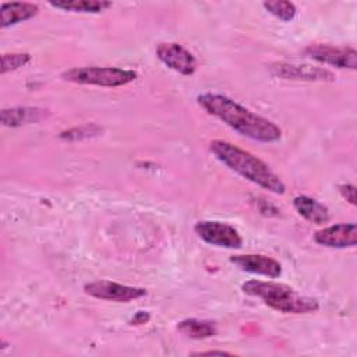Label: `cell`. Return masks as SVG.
Returning <instances> with one entry per match:
<instances>
[{
  "mask_svg": "<svg viewBox=\"0 0 357 357\" xmlns=\"http://www.w3.org/2000/svg\"><path fill=\"white\" fill-rule=\"evenodd\" d=\"M198 105L240 135L258 142H276L282 138V128L272 120L257 114L229 96L204 92L197 96Z\"/></svg>",
  "mask_w": 357,
  "mask_h": 357,
  "instance_id": "cell-1",
  "label": "cell"
},
{
  "mask_svg": "<svg viewBox=\"0 0 357 357\" xmlns=\"http://www.w3.org/2000/svg\"><path fill=\"white\" fill-rule=\"evenodd\" d=\"M209 151L219 162L240 174L243 178L273 194H284V183L264 160L251 152L223 139H212L209 142Z\"/></svg>",
  "mask_w": 357,
  "mask_h": 357,
  "instance_id": "cell-2",
  "label": "cell"
},
{
  "mask_svg": "<svg viewBox=\"0 0 357 357\" xmlns=\"http://www.w3.org/2000/svg\"><path fill=\"white\" fill-rule=\"evenodd\" d=\"M241 290L248 296L261 298L265 305L278 312L311 314L319 310L317 298L303 296L293 287L283 283L271 280H247L241 284Z\"/></svg>",
  "mask_w": 357,
  "mask_h": 357,
  "instance_id": "cell-3",
  "label": "cell"
},
{
  "mask_svg": "<svg viewBox=\"0 0 357 357\" xmlns=\"http://www.w3.org/2000/svg\"><path fill=\"white\" fill-rule=\"evenodd\" d=\"M61 78L68 82L96 86H124L137 79V73L119 67H73L61 73Z\"/></svg>",
  "mask_w": 357,
  "mask_h": 357,
  "instance_id": "cell-4",
  "label": "cell"
},
{
  "mask_svg": "<svg viewBox=\"0 0 357 357\" xmlns=\"http://www.w3.org/2000/svg\"><path fill=\"white\" fill-rule=\"evenodd\" d=\"M304 54L321 64L332 66L336 68H357V52L354 47L314 43L304 49Z\"/></svg>",
  "mask_w": 357,
  "mask_h": 357,
  "instance_id": "cell-5",
  "label": "cell"
},
{
  "mask_svg": "<svg viewBox=\"0 0 357 357\" xmlns=\"http://www.w3.org/2000/svg\"><path fill=\"white\" fill-rule=\"evenodd\" d=\"M195 234L205 243L223 248H240L243 238L237 229L219 220H199L194 226Z\"/></svg>",
  "mask_w": 357,
  "mask_h": 357,
  "instance_id": "cell-6",
  "label": "cell"
},
{
  "mask_svg": "<svg viewBox=\"0 0 357 357\" xmlns=\"http://www.w3.org/2000/svg\"><path fill=\"white\" fill-rule=\"evenodd\" d=\"M84 291L93 298L114 303H130L146 296V290L144 287L121 284L112 280L89 282L84 286Z\"/></svg>",
  "mask_w": 357,
  "mask_h": 357,
  "instance_id": "cell-7",
  "label": "cell"
},
{
  "mask_svg": "<svg viewBox=\"0 0 357 357\" xmlns=\"http://www.w3.org/2000/svg\"><path fill=\"white\" fill-rule=\"evenodd\" d=\"M156 57L170 70L181 74V75H192L197 70V59L195 56L176 42H162L158 43L155 49Z\"/></svg>",
  "mask_w": 357,
  "mask_h": 357,
  "instance_id": "cell-8",
  "label": "cell"
},
{
  "mask_svg": "<svg viewBox=\"0 0 357 357\" xmlns=\"http://www.w3.org/2000/svg\"><path fill=\"white\" fill-rule=\"evenodd\" d=\"M314 240L329 248H351L357 244V226L356 223L332 225L317 230Z\"/></svg>",
  "mask_w": 357,
  "mask_h": 357,
  "instance_id": "cell-9",
  "label": "cell"
},
{
  "mask_svg": "<svg viewBox=\"0 0 357 357\" xmlns=\"http://www.w3.org/2000/svg\"><path fill=\"white\" fill-rule=\"evenodd\" d=\"M230 262L244 272L261 275L266 278H279L282 275V265L272 257L264 254H236L231 255Z\"/></svg>",
  "mask_w": 357,
  "mask_h": 357,
  "instance_id": "cell-10",
  "label": "cell"
},
{
  "mask_svg": "<svg viewBox=\"0 0 357 357\" xmlns=\"http://www.w3.org/2000/svg\"><path fill=\"white\" fill-rule=\"evenodd\" d=\"M271 73L275 77L283 79H303V81H333L335 75L324 67L307 66V64H287L279 63L271 67Z\"/></svg>",
  "mask_w": 357,
  "mask_h": 357,
  "instance_id": "cell-11",
  "label": "cell"
},
{
  "mask_svg": "<svg viewBox=\"0 0 357 357\" xmlns=\"http://www.w3.org/2000/svg\"><path fill=\"white\" fill-rule=\"evenodd\" d=\"M1 123L6 127H20L24 124L39 123L49 116V110L42 107L17 106L1 110Z\"/></svg>",
  "mask_w": 357,
  "mask_h": 357,
  "instance_id": "cell-12",
  "label": "cell"
},
{
  "mask_svg": "<svg viewBox=\"0 0 357 357\" xmlns=\"http://www.w3.org/2000/svg\"><path fill=\"white\" fill-rule=\"evenodd\" d=\"M39 7L33 3H21V1H13V3H3L0 6V26L7 28L17 25L20 22L28 21L38 15Z\"/></svg>",
  "mask_w": 357,
  "mask_h": 357,
  "instance_id": "cell-13",
  "label": "cell"
},
{
  "mask_svg": "<svg viewBox=\"0 0 357 357\" xmlns=\"http://www.w3.org/2000/svg\"><path fill=\"white\" fill-rule=\"evenodd\" d=\"M293 206L297 213L314 225H324L328 223L331 219L329 209L308 195H297L293 198Z\"/></svg>",
  "mask_w": 357,
  "mask_h": 357,
  "instance_id": "cell-14",
  "label": "cell"
},
{
  "mask_svg": "<svg viewBox=\"0 0 357 357\" xmlns=\"http://www.w3.org/2000/svg\"><path fill=\"white\" fill-rule=\"evenodd\" d=\"M49 6L54 8H60L63 11L98 14L112 7L113 3L106 0H56V1H49Z\"/></svg>",
  "mask_w": 357,
  "mask_h": 357,
  "instance_id": "cell-15",
  "label": "cell"
},
{
  "mask_svg": "<svg viewBox=\"0 0 357 357\" xmlns=\"http://www.w3.org/2000/svg\"><path fill=\"white\" fill-rule=\"evenodd\" d=\"M177 331L190 339H208L216 335L218 328L213 321L187 318L177 324Z\"/></svg>",
  "mask_w": 357,
  "mask_h": 357,
  "instance_id": "cell-16",
  "label": "cell"
},
{
  "mask_svg": "<svg viewBox=\"0 0 357 357\" xmlns=\"http://www.w3.org/2000/svg\"><path fill=\"white\" fill-rule=\"evenodd\" d=\"M262 6L269 14H272L273 17H276L278 20L284 21V22L291 21L297 14V8H296L294 3H291V1H282V0L264 1Z\"/></svg>",
  "mask_w": 357,
  "mask_h": 357,
  "instance_id": "cell-17",
  "label": "cell"
},
{
  "mask_svg": "<svg viewBox=\"0 0 357 357\" xmlns=\"http://www.w3.org/2000/svg\"><path fill=\"white\" fill-rule=\"evenodd\" d=\"M100 132H102V127H99L98 124H85V126H79V127H74L67 131H63L60 134V138L66 141H79V139H88L91 137H96Z\"/></svg>",
  "mask_w": 357,
  "mask_h": 357,
  "instance_id": "cell-18",
  "label": "cell"
},
{
  "mask_svg": "<svg viewBox=\"0 0 357 357\" xmlns=\"http://www.w3.org/2000/svg\"><path fill=\"white\" fill-rule=\"evenodd\" d=\"M31 61V54L25 52L18 53H4L1 56V74H7L8 71L18 70L26 66Z\"/></svg>",
  "mask_w": 357,
  "mask_h": 357,
  "instance_id": "cell-19",
  "label": "cell"
},
{
  "mask_svg": "<svg viewBox=\"0 0 357 357\" xmlns=\"http://www.w3.org/2000/svg\"><path fill=\"white\" fill-rule=\"evenodd\" d=\"M339 192L349 204L356 205V187L353 184H340Z\"/></svg>",
  "mask_w": 357,
  "mask_h": 357,
  "instance_id": "cell-20",
  "label": "cell"
},
{
  "mask_svg": "<svg viewBox=\"0 0 357 357\" xmlns=\"http://www.w3.org/2000/svg\"><path fill=\"white\" fill-rule=\"evenodd\" d=\"M149 314L146 312V311H138L134 317H132V319L130 321V324L131 325H142V324H146L148 321H149Z\"/></svg>",
  "mask_w": 357,
  "mask_h": 357,
  "instance_id": "cell-21",
  "label": "cell"
},
{
  "mask_svg": "<svg viewBox=\"0 0 357 357\" xmlns=\"http://www.w3.org/2000/svg\"><path fill=\"white\" fill-rule=\"evenodd\" d=\"M195 356H231V353L229 351H223V350H206V351H195L192 353Z\"/></svg>",
  "mask_w": 357,
  "mask_h": 357,
  "instance_id": "cell-22",
  "label": "cell"
}]
</instances>
